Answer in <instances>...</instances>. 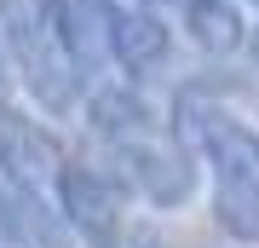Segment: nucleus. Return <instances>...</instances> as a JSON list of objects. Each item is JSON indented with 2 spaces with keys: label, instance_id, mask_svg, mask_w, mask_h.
Returning <instances> with one entry per match:
<instances>
[{
  "label": "nucleus",
  "instance_id": "f257e3e1",
  "mask_svg": "<svg viewBox=\"0 0 259 248\" xmlns=\"http://www.w3.org/2000/svg\"><path fill=\"white\" fill-rule=\"evenodd\" d=\"M0 41H6V58L18 64L29 98L47 116L75 110L81 98V69L64 52L52 29V0H0Z\"/></svg>",
  "mask_w": 259,
  "mask_h": 248
},
{
  "label": "nucleus",
  "instance_id": "f03ea898",
  "mask_svg": "<svg viewBox=\"0 0 259 248\" xmlns=\"http://www.w3.org/2000/svg\"><path fill=\"white\" fill-rule=\"evenodd\" d=\"M110 162H115V185L133 196H144L150 208H179L190 202L196 191V156H185V150L173 145V138H127V145H110Z\"/></svg>",
  "mask_w": 259,
  "mask_h": 248
},
{
  "label": "nucleus",
  "instance_id": "7ed1b4c3",
  "mask_svg": "<svg viewBox=\"0 0 259 248\" xmlns=\"http://www.w3.org/2000/svg\"><path fill=\"white\" fill-rule=\"evenodd\" d=\"M58 138L40 127L35 116H23L18 104L0 98V191H35V196H58Z\"/></svg>",
  "mask_w": 259,
  "mask_h": 248
},
{
  "label": "nucleus",
  "instance_id": "20e7f679",
  "mask_svg": "<svg viewBox=\"0 0 259 248\" xmlns=\"http://www.w3.org/2000/svg\"><path fill=\"white\" fill-rule=\"evenodd\" d=\"M58 214L87 248H115L121 242V185L98 167L64 162L58 173Z\"/></svg>",
  "mask_w": 259,
  "mask_h": 248
},
{
  "label": "nucleus",
  "instance_id": "39448f33",
  "mask_svg": "<svg viewBox=\"0 0 259 248\" xmlns=\"http://www.w3.org/2000/svg\"><path fill=\"white\" fill-rule=\"evenodd\" d=\"M115 23H121L115 0H52V29L81 75L115 64Z\"/></svg>",
  "mask_w": 259,
  "mask_h": 248
},
{
  "label": "nucleus",
  "instance_id": "423d86ee",
  "mask_svg": "<svg viewBox=\"0 0 259 248\" xmlns=\"http://www.w3.org/2000/svg\"><path fill=\"white\" fill-rule=\"evenodd\" d=\"M167 58H173V35H167L161 12H121L115 23V64L127 75H156Z\"/></svg>",
  "mask_w": 259,
  "mask_h": 248
},
{
  "label": "nucleus",
  "instance_id": "0eeeda50",
  "mask_svg": "<svg viewBox=\"0 0 259 248\" xmlns=\"http://www.w3.org/2000/svg\"><path fill=\"white\" fill-rule=\"evenodd\" d=\"M87 133H98L104 145H127V138L156 133V121H150V104L133 87H98L87 98Z\"/></svg>",
  "mask_w": 259,
  "mask_h": 248
},
{
  "label": "nucleus",
  "instance_id": "6e6552de",
  "mask_svg": "<svg viewBox=\"0 0 259 248\" xmlns=\"http://www.w3.org/2000/svg\"><path fill=\"white\" fill-rule=\"evenodd\" d=\"M202 162L213 167L219 179H242V185H259V133L242 127V121L219 116L202 145Z\"/></svg>",
  "mask_w": 259,
  "mask_h": 248
},
{
  "label": "nucleus",
  "instance_id": "1a4fd4ad",
  "mask_svg": "<svg viewBox=\"0 0 259 248\" xmlns=\"http://www.w3.org/2000/svg\"><path fill=\"white\" fill-rule=\"evenodd\" d=\"M225 110L213 104V92L207 87H179L173 92V121H167V138H173L185 156L202 162V145H207V133H213V121H219Z\"/></svg>",
  "mask_w": 259,
  "mask_h": 248
},
{
  "label": "nucleus",
  "instance_id": "9d476101",
  "mask_svg": "<svg viewBox=\"0 0 259 248\" xmlns=\"http://www.w3.org/2000/svg\"><path fill=\"white\" fill-rule=\"evenodd\" d=\"M213 225L231 242H259V185L219 179L213 185Z\"/></svg>",
  "mask_w": 259,
  "mask_h": 248
},
{
  "label": "nucleus",
  "instance_id": "9b49d317",
  "mask_svg": "<svg viewBox=\"0 0 259 248\" xmlns=\"http://www.w3.org/2000/svg\"><path fill=\"white\" fill-rule=\"evenodd\" d=\"M115 248H167V242H161V231L139 225V231H121V242H115Z\"/></svg>",
  "mask_w": 259,
  "mask_h": 248
},
{
  "label": "nucleus",
  "instance_id": "f8f14e48",
  "mask_svg": "<svg viewBox=\"0 0 259 248\" xmlns=\"http://www.w3.org/2000/svg\"><path fill=\"white\" fill-rule=\"evenodd\" d=\"M0 248H29V237L18 225H12V214H6V202H0Z\"/></svg>",
  "mask_w": 259,
  "mask_h": 248
},
{
  "label": "nucleus",
  "instance_id": "ddd939ff",
  "mask_svg": "<svg viewBox=\"0 0 259 248\" xmlns=\"http://www.w3.org/2000/svg\"><path fill=\"white\" fill-rule=\"evenodd\" d=\"M0 81H6V41H0Z\"/></svg>",
  "mask_w": 259,
  "mask_h": 248
},
{
  "label": "nucleus",
  "instance_id": "4468645a",
  "mask_svg": "<svg viewBox=\"0 0 259 248\" xmlns=\"http://www.w3.org/2000/svg\"><path fill=\"white\" fill-rule=\"evenodd\" d=\"M248 46H253V64H259V29H253V41H248Z\"/></svg>",
  "mask_w": 259,
  "mask_h": 248
}]
</instances>
